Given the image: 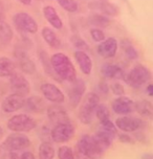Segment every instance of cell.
<instances>
[{"label":"cell","mask_w":153,"mask_h":159,"mask_svg":"<svg viewBox=\"0 0 153 159\" xmlns=\"http://www.w3.org/2000/svg\"><path fill=\"white\" fill-rule=\"evenodd\" d=\"M50 64L57 78L61 81L72 83L76 79V68L70 59L63 52H57L50 58Z\"/></svg>","instance_id":"6da1fadb"},{"label":"cell","mask_w":153,"mask_h":159,"mask_svg":"<svg viewBox=\"0 0 153 159\" xmlns=\"http://www.w3.org/2000/svg\"><path fill=\"white\" fill-rule=\"evenodd\" d=\"M104 151L90 135L81 136L76 144V155L78 159H100Z\"/></svg>","instance_id":"7a4b0ae2"},{"label":"cell","mask_w":153,"mask_h":159,"mask_svg":"<svg viewBox=\"0 0 153 159\" xmlns=\"http://www.w3.org/2000/svg\"><path fill=\"white\" fill-rule=\"evenodd\" d=\"M123 80L130 87L137 89L146 85L151 80V71L145 65L137 64L129 70L128 73L124 75Z\"/></svg>","instance_id":"3957f363"},{"label":"cell","mask_w":153,"mask_h":159,"mask_svg":"<svg viewBox=\"0 0 153 159\" xmlns=\"http://www.w3.org/2000/svg\"><path fill=\"white\" fill-rule=\"evenodd\" d=\"M100 104V96L95 92H88L85 96L83 104L81 105L78 112V118L83 125L91 124L95 110L98 105Z\"/></svg>","instance_id":"277c9868"},{"label":"cell","mask_w":153,"mask_h":159,"mask_svg":"<svg viewBox=\"0 0 153 159\" xmlns=\"http://www.w3.org/2000/svg\"><path fill=\"white\" fill-rule=\"evenodd\" d=\"M37 127V123L32 116L27 114L14 115L7 121V128L13 132H30Z\"/></svg>","instance_id":"5b68a950"},{"label":"cell","mask_w":153,"mask_h":159,"mask_svg":"<svg viewBox=\"0 0 153 159\" xmlns=\"http://www.w3.org/2000/svg\"><path fill=\"white\" fill-rule=\"evenodd\" d=\"M30 146V140L26 135L20 132L10 134L2 143L1 148L7 152H16L26 149Z\"/></svg>","instance_id":"8992f818"},{"label":"cell","mask_w":153,"mask_h":159,"mask_svg":"<svg viewBox=\"0 0 153 159\" xmlns=\"http://www.w3.org/2000/svg\"><path fill=\"white\" fill-rule=\"evenodd\" d=\"M14 24L18 32L25 34H36L38 32V23L30 14L25 12L17 13L13 18Z\"/></svg>","instance_id":"52a82bcc"},{"label":"cell","mask_w":153,"mask_h":159,"mask_svg":"<svg viewBox=\"0 0 153 159\" xmlns=\"http://www.w3.org/2000/svg\"><path fill=\"white\" fill-rule=\"evenodd\" d=\"M75 135V127L72 123L56 125L50 131V138L57 143H66Z\"/></svg>","instance_id":"ba28073f"},{"label":"cell","mask_w":153,"mask_h":159,"mask_svg":"<svg viewBox=\"0 0 153 159\" xmlns=\"http://www.w3.org/2000/svg\"><path fill=\"white\" fill-rule=\"evenodd\" d=\"M114 125L121 131L125 133H132L143 129L144 126H145V123L141 118L133 117V116L129 115H124L122 117H118L115 120Z\"/></svg>","instance_id":"9c48e42d"},{"label":"cell","mask_w":153,"mask_h":159,"mask_svg":"<svg viewBox=\"0 0 153 159\" xmlns=\"http://www.w3.org/2000/svg\"><path fill=\"white\" fill-rule=\"evenodd\" d=\"M10 85L11 89L13 90L14 93H18L22 96L27 95L30 91V85L28 81L25 79L23 75L20 72L15 71L12 75L10 76Z\"/></svg>","instance_id":"30bf717a"},{"label":"cell","mask_w":153,"mask_h":159,"mask_svg":"<svg viewBox=\"0 0 153 159\" xmlns=\"http://www.w3.org/2000/svg\"><path fill=\"white\" fill-rule=\"evenodd\" d=\"M40 90L44 98L53 104H62L65 101L64 93L61 91L60 88L52 83H44L40 86Z\"/></svg>","instance_id":"8fae6325"},{"label":"cell","mask_w":153,"mask_h":159,"mask_svg":"<svg viewBox=\"0 0 153 159\" xmlns=\"http://www.w3.org/2000/svg\"><path fill=\"white\" fill-rule=\"evenodd\" d=\"M72 88L68 90V98H69V104L72 105V108H76L80 104L82 101V98L85 94L86 91V84L82 79H76L72 83Z\"/></svg>","instance_id":"7c38bea8"},{"label":"cell","mask_w":153,"mask_h":159,"mask_svg":"<svg viewBox=\"0 0 153 159\" xmlns=\"http://www.w3.org/2000/svg\"><path fill=\"white\" fill-rule=\"evenodd\" d=\"M112 110L120 115H129L135 111V102L127 96H118L112 103Z\"/></svg>","instance_id":"4fadbf2b"},{"label":"cell","mask_w":153,"mask_h":159,"mask_svg":"<svg viewBox=\"0 0 153 159\" xmlns=\"http://www.w3.org/2000/svg\"><path fill=\"white\" fill-rule=\"evenodd\" d=\"M118 48V40L113 37L107 38L100 42L99 46L97 48V52L99 56L103 59H111L117 55Z\"/></svg>","instance_id":"5bb4252c"},{"label":"cell","mask_w":153,"mask_h":159,"mask_svg":"<svg viewBox=\"0 0 153 159\" xmlns=\"http://www.w3.org/2000/svg\"><path fill=\"white\" fill-rule=\"evenodd\" d=\"M25 98L18 93H12V94L7 95L1 104L2 111L5 113H13L18 111L19 109L24 107Z\"/></svg>","instance_id":"9a60e30c"},{"label":"cell","mask_w":153,"mask_h":159,"mask_svg":"<svg viewBox=\"0 0 153 159\" xmlns=\"http://www.w3.org/2000/svg\"><path fill=\"white\" fill-rule=\"evenodd\" d=\"M47 117L53 124L59 125V124H69L70 118L67 114L66 110L60 105H50L47 108Z\"/></svg>","instance_id":"2e32d148"},{"label":"cell","mask_w":153,"mask_h":159,"mask_svg":"<svg viewBox=\"0 0 153 159\" xmlns=\"http://www.w3.org/2000/svg\"><path fill=\"white\" fill-rule=\"evenodd\" d=\"M88 7L92 11H99L105 16L115 17L120 14V8L117 5L110 3V2L103 1V0H98V1L90 2Z\"/></svg>","instance_id":"e0dca14e"},{"label":"cell","mask_w":153,"mask_h":159,"mask_svg":"<svg viewBox=\"0 0 153 159\" xmlns=\"http://www.w3.org/2000/svg\"><path fill=\"white\" fill-rule=\"evenodd\" d=\"M14 53H15L16 59L18 60V62H19L20 69L24 73L33 75V73L36 71L35 63H34L32 60L30 59V57L26 55V52H25L23 49H21V48H17Z\"/></svg>","instance_id":"ac0fdd59"},{"label":"cell","mask_w":153,"mask_h":159,"mask_svg":"<svg viewBox=\"0 0 153 159\" xmlns=\"http://www.w3.org/2000/svg\"><path fill=\"white\" fill-rule=\"evenodd\" d=\"M42 13H43L44 18L46 19V21L52 25L56 30H61L63 27V21L60 18V16L58 15L57 10L52 5H46L42 8Z\"/></svg>","instance_id":"d6986e66"},{"label":"cell","mask_w":153,"mask_h":159,"mask_svg":"<svg viewBox=\"0 0 153 159\" xmlns=\"http://www.w3.org/2000/svg\"><path fill=\"white\" fill-rule=\"evenodd\" d=\"M75 59L80 67L81 71L86 75H89L92 70V61L90 57L84 50H76L75 52Z\"/></svg>","instance_id":"ffe728a7"},{"label":"cell","mask_w":153,"mask_h":159,"mask_svg":"<svg viewBox=\"0 0 153 159\" xmlns=\"http://www.w3.org/2000/svg\"><path fill=\"white\" fill-rule=\"evenodd\" d=\"M101 73L106 79L111 80H120L124 78L125 71L121 66L117 64H109L106 63L101 67Z\"/></svg>","instance_id":"44dd1931"},{"label":"cell","mask_w":153,"mask_h":159,"mask_svg":"<svg viewBox=\"0 0 153 159\" xmlns=\"http://www.w3.org/2000/svg\"><path fill=\"white\" fill-rule=\"evenodd\" d=\"M24 106L28 111L34 113H42L45 109L44 99L40 96H30L25 99Z\"/></svg>","instance_id":"7402d4cb"},{"label":"cell","mask_w":153,"mask_h":159,"mask_svg":"<svg viewBox=\"0 0 153 159\" xmlns=\"http://www.w3.org/2000/svg\"><path fill=\"white\" fill-rule=\"evenodd\" d=\"M41 35H42V38L44 39V41L52 48L60 47V45H61L60 39H59L58 35H57L50 27L44 26L41 30Z\"/></svg>","instance_id":"603a6c76"},{"label":"cell","mask_w":153,"mask_h":159,"mask_svg":"<svg viewBox=\"0 0 153 159\" xmlns=\"http://www.w3.org/2000/svg\"><path fill=\"white\" fill-rule=\"evenodd\" d=\"M14 33L7 22H0V47H5L12 42Z\"/></svg>","instance_id":"cb8c5ba5"},{"label":"cell","mask_w":153,"mask_h":159,"mask_svg":"<svg viewBox=\"0 0 153 159\" xmlns=\"http://www.w3.org/2000/svg\"><path fill=\"white\" fill-rule=\"evenodd\" d=\"M16 71L15 63L7 57H0V78H10Z\"/></svg>","instance_id":"d4e9b609"},{"label":"cell","mask_w":153,"mask_h":159,"mask_svg":"<svg viewBox=\"0 0 153 159\" xmlns=\"http://www.w3.org/2000/svg\"><path fill=\"white\" fill-rule=\"evenodd\" d=\"M89 23L95 27L99 28H105L108 27L111 24V21L107 16L103 15V14H92L89 17Z\"/></svg>","instance_id":"484cf974"},{"label":"cell","mask_w":153,"mask_h":159,"mask_svg":"<svg viewBox=\"0 0 153 159\" xmlns=\"http://www.w3.org/2000/svg\"><path fill=\"white\" fill-rule=\"evenodd\" d=\"M135 111L140 113L141 116H145V117L151 118L153 116V107L152 104L150 102L146 101H140L135 103Z\"/></svg>","instance_id":"4316f807"},{"label":"cell","mask_w":153,"mask_h":159,"mask_svg":"<svg viewBox=\"0 0 153 159\" xmlns=\"http://www.w3.org/2000/svg\"><path fill=\"white\" fill-rule=\"evenodd\" d=\"M121 47H122V49H123L124 53H125V56L129 60L134 61V60L138 59L137 50L135 49L134 46H133V44L129 41L128 39H123V40H122V41H121Z\"/></svg>","instance_id":"83f0119b"},{"label":"cell","mask_w":153,"mask_h":159,"mask_svg":"<svg viewBox=\"0 0 153 159\" xmlns=\"http://www.w3.org/2000/svg\"><path fill=\"white\" fill-rule=\"evenodd\" d=\"M38 155L39 159H53V157H55V149H53V144L49 143V141H43L39 147Z\"/></svg>","instance_id":"f1b7e54d"},{"label":"cell","mask_w":153,"mask_h":159,"mask_svg":"<svg viewBox=\"0 0 153 159\" xmlns=\"http://www.w3.org/2000/svg\"><path fill=\"white\" fill-rule=\"evenodd\" d=\"M39 59H40V61H41V64H42V67H43L44 71L46 72L49 76H52V78L53 76V78L58 79L57 78V75H55V72H53L52 64H50V58H49L47 52H44V50H40V52H39ZM58 81L60 82V80L58 79Z\"/></svg>","instance_id":"f546056e"},{"label":"cell","mask_w":153,"mask_h":159,"mask_svg":"<svg viewBox=\"0 0 153 159\" xmlns=\"http://www.w3.org/2000/svg\"><path fill=\"white\" fill-rule=\"evenodd\" d=\"M98 130H101V131L106 132V133H108V134H111L113 136L118 135V128L111 120H110V118L106 119V120L100 121V126H99Z\"/></svg>","instance_id":"4dcf8cb0"},{"label":"cell","mask_w":153,"mask_h":159,"mask_svg":"<svg viewBox=\"0 0 153 159\" xmlns=\"http://www.w3.org/2000/svg\"><path fill=\"white\" fill-rule=\"evenodd\" d=\"M95 114L100 121L110 118V111L105 104H99L95 110Z\"/></svg>","instance_id":"1f68e13d"},{"label":"cell","mask_w":153,"mask_h":159,"mask_svg":"<svg viewBox=\"0 0 153 159\" xmlns=\"http://www.w3.org/2000/svg\"><path fill=\"white\" fill-rule=\"evenodd\" d=\"M59 5L68 13H75L78 11L79 5L76 0H56Z\"/></svg>","instance_id":"d6a6232c"},{"label":"cell","mask_w":153,"mask_h":159,"mask_svg":"<svg viewBox=\"0 0 153 159\" xmlns=\"http://www.w3.org/2000/svg\"><path fill=\"white\" fill-rule=\"evenodd\" d=\"M58 158L59 159H76L72 149L68 146H63V147L59 148Z\"/></svg>","instance_id":"836d02e7"},{"label":"cell","mask_w":153,"mask_h":159,"mask_svg":"<svg viewBox=\"0 0 153 159\" xmlns=\"http://www.w3.org/2000/svg\"><path fill=\"white\" fill-rule=\"evenodd\" d=\"M72 43L78 50L87 49V43L79 36H72Z\"/></svg>","instance_id":"e575fe53"},{"label":"cell","mask_w":153,"mask_h":159,"mask_svg":"<svg viewBox=\"0 0 153 159\" xmlns=\"http://www.w3.org/2000/svg\"><path fill=\"white\" fill-rule=\"evenodd\" d=\"M109 90H111L112 93L117 96H122L125 94V89H124V86L118 82H114L109 86Z\"/></svg>","instance_id":"d590c367"},{"label":"cell","mask_w":153,"mask_h":159,"mask_svg":"<svg viewBox=\"0 0 153 159\" xmlns=\"http://www.w3.org/2000/svg\"><path fill=\"white\" fill-rule=\"evenodd\" d=\"M90 36L95 42H102L105 40V34L100 28H92L90 30Z\"/></svg>","instance_id":"8d00e7d4"},{"label":"cell","mask_w":153,"mask_h":159,"mask_svg":"<svg viewBox=\"0 0 153 159\" xmlns=\"http://www.w3.org/2000/svg\"><path fill=\"white\" fill-rule=\"evenodd\" d=\"M118 139H120L121 143H134V140L132 139L131 136H129L128 134H126V133L118 134Z\"/></svg>","instance_id":"74e56055"},{"label":"cell","mask_w":153,"mask_h":159,"mask_svg":"<svg viewBox=\"0 0 153 159\" xmlns=\"http://www.w3.org/2000/svg\"><path fill=\"white\" fill-rule=\"evenodd\" d=\"M99 89H100L101 92L105 93V94L109 92V85L107 84V82L105 81V80H102L100 82V84H99Z\"/></svg>","instance_id":"f35d334b"},{"label":"cell","mask_w":153,"mask_h":159,"mask_svg":"<svg viewBox=\"0 0 153 159\" xmlns=\"http://www.w3.org/2000/svg\"><path fill=\"white\" fill-rule=\"evenodd\" d=\"M1 159H19V155L16 152H7Z\"/></svg>","instance_id":"ab89813d"},{"label":"cell","mask_w":153,"mask_h":159,"mask_svg":"<svg viewBox=\"0 0 153 159\" xmlns=\"http://www.w3.org/2000/svg\"><path fill=\"white\" fill-rule=\"evenodd\" d=\"M19 159H35V155L32 152H24L21 154Z\"/></svg>","instance_id":"60d3db41"},{"label":"cell","mask_w":153,"mask_h":159,"mask_svg":"<svg viewBox=\"0 0 153 159\" xmlns=\"http://www.w3.org/2000/svg\"><path fill=\"white\" fill-rule=\"evenodd\" d=\"M4 19H5V13L3 8V3L0 1V22L4 21Z\"/></svg>","instance_id":"b9f144b4"},{"label":"cell","mask_w":153,"mask_h":159,"mask_svg":"<svg viewBox=\"0 0 153 159\" xmlns=\"http://www.w3.org/2000/svg\"><path fill=\"white\" fill-rule=\"evenodd\" d=\"M146 90H147V93H148L150 96L153 95V85L152 84H149L148 86H147Z\"/></svg>","instance_id":"7bdbcfd3"},{"label":"cell","mask_w":153,"mask_h":159,"mask_svg":"<svg viewBox=\"0 0 153 159\" xmlns=\"http://www.w3.org/2000/svg\"><path fill=\"white\" fill-rule=\"evenodd\" d=\"M17 1H19L20 3H22L23 5H30L33 2V0H17Z\"/></svg>","instance_id":"ee69618b"},{"label":"cell","mask_w":153,"mask_h":159,"mask_svg":"<svg viewBox=\"0 0 153 159\" xmlns=\"http://www.w3.org/2000/svg\"><path fill=\"white\" fill-rule=\"evenodd\" d=\"M141 159H153V155L151 153H146V154L141 156Z\"/></svg>","instance_id":"f6af8a7d"},{"label":"cell","mask_w":153,"mask_h":159,"mask_svg":"<svg viewBox=\"0 0 153 159\" xmlns=\"http://www.w3.org/2000/svg\"><path fill=\"white\" fill-rule=\"evenodd\" d=\"M2 135H3V129H2V128L0 127V138L2 137Z\"/></svg>","instance_id":"bcb514c9"}]
</instances>
